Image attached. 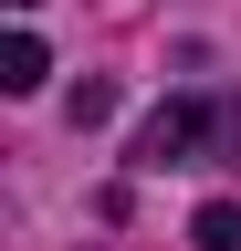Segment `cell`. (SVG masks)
Here are the masks:
<instances>
[{
    "instance_id": "cell-1",
    "label": "cell",
    "mask_w": 241,
    "mask_h": 251,
    "mask_svg": "<svg viewBox=\"0 0 241 251\" xmlns=\"http://www.w3.org/2000/svg\"><path fill=\"white\" fill-rule=\"evenodd\" d=\"M136 168H241V94H178L136 126Z\"/></svg>"
},
{
    "instance_id": "cell-2",
    "label": "cell",
    "mask_w": 241,
    "mask_h": 251,
    "mask_svg": "<svg viewBox=\"0 0 241 251\" xmlns=\"http://www.w3.org/2000/svg\"><path fill=\"white\" fill-rule=\"evenodd\" d=\"M53 74V63H42V42H32V31H11V42H0V84H11V94H32Z\"/></svg>"
},
{
    "instance_id": "cell-3",
    "label": "cell",
    "mask_w": 241,
    "mask_h": 251,
    "mask_svg": "<svg viewBox=\"0 0 241 251\" xmlns=\"http://www.w3.org/2000/svg\"><path fill=\"white\" fill-rule=\"evenodd\" d=\"M189 241H199V251H241V199H210V209L189 220Z\"/></svg>"
},
{
    "instance_id": "cell-4",
    "label": "cell",
    "mask_w": 241,
    "mask_h": 251,
    "mask_svg": "<svg viewBox=\"0 0 241 251\" xmlns=\"http://www.w3.org/2000/svg\"><path fill=\"white\" fill-rule=\"evenodd\" d=\"M63 115H74V126H105V115H115V84H84V94H74Z\"/></svg>"
},
{
    "instance_id": "cell-5",
    "label": "cell",
    "mask_w": 241,
    "mask_h": 251,
    "mask_svg": "<svg viewBox=\"0 0 241 251\" xmlns=\"http://www.w3.org/2000/svg\"><path fill=\"white\" fill-rule=\"evenodd\" d=\"M21 11H32V0H21Z\"/></svg>"
}]
</instances>
